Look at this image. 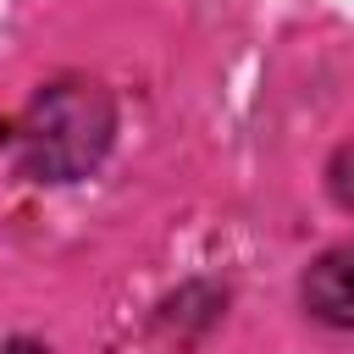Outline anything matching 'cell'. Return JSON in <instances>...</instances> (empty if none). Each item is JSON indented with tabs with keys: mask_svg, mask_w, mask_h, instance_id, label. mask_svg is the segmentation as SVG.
Wrapping results in <instances>:
<instances>
[{
	"mask_svg": "<svg viewBox=\"0 0 354 354\" xmlns=\"http://www.w3.org/2000/svg\"><path fill=\"white\" fill-rule=\"evenodd\" d=\"M111 133H116L111 94L88 77H61L28 100V111L17 116L6 144H11V160L22 177L72 183L100 166V155L111 149Z\"/></svg>",
	"mask_w": 354,
	"mask_h": 354,
	"instance_id": "obj_1",
	"label": "cell"
},
{
	"mask_svg": "<svg viewBox=\"0 0 354 354\" xmlns=\"http://www.w3.org/2000/svg\"><path fill=\"white\" fill-rule=\"evenodd\" d=\"M304 310L326 326H354V243L326 249L304 271Z\"/></svg>",
	"mask_w": 354,
	"mask_h": 354,
	"instance_id": "obj_2",
	"label": "cell"
},
{
	"mask_svg": "<svg viewBox=\"0 0 354 354\" xmlns=\"http://www.w3.org/2000/svg\"><path fill=\"white\" fill-rule=\"evenodd\" d=\"M326 188H332V199H337V205H348V210H354V144L332 155V166H326Z\"/></svg>",
	"mask_w": 354,
	"mask_h": 354,
	"instance_id": "obj_3",
	"label": "cell"
}]
</instances>
